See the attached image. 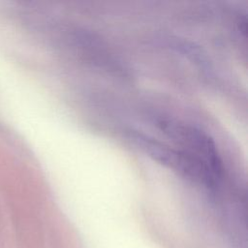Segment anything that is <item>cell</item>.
<instances>
[{
  "label": "cell",
  "mask_w": 248,
  "mask_h": 248,
  "mask_svg": "<svg viewBox=\"0 0 248 248\" xmlns=\"http://www.w3.org/2000/svg\"><path fill=\"white\" fill-rule=\"evenodd\" d=\"M126 138L132 144L154 161L172 170L184 178L208 189H214L220 178L201 158L176 149L137 130H127Z\"/></svg>",
  "instance_id": "obj_1"
},
{
  "label": "cell",
  "mask_w": 248,
  "mask_h": 248,
  "mask_svg": "<svg viewBox=\"0 0 248 248\" xmlns=\"http://www.w3.org/2000/svg\"><path fill=\"white\" fill-rule=\"evenodd\" d=\"M156 126L172 141L182 146L183 150L205 162L221 179L223 162L211 137L195 126L172 118L160 117L156 119Z\"/></svg>",
  "instance_id": "obj_2"
},
{
  "label": "cell",
  "mask_w": 248,
  "mask_h": 248,
  "mask_svg": "<svg viewBox=\"0 0 248 248\" xmlns=\"http://www.w3.org/2000/svg\"><path fill=\"white\" fill-rule=\"evenodd\" d=\"M166 44L178 52L185 54L188 58L193 60L196 64L200 65L202 68L208 67L207 59L202 53V50L199 46H196L193 43L178 38H168L166 39Z\"/></svg>",
  "instance_id": "obj_3"
}]
</instances>
